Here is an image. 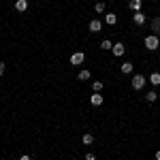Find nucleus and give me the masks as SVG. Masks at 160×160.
I'll use <instances>...</instances> for the list:
<instances>
[{
  "label": "nucleus",
  "instance_id": "nucleus-1",
  "mask_svg": "<svg viewBox=\"0 0 160 160\" xmlns=\"http://www.w3.org/2000/svg\"><path fill=\"white\" fill-rule=\"evenodd\" d=\"M143 45H145V49H149V51H156L160 47V38L156 37V34H149V37H145L143 38Z\"/></svg>",
  "mask_w": 160,
  "mask_h": 160
},
{
  "label": "nucleus",
  "instance_id": "nucleus-2",
  "mask_svg": "<svg viewBox=\"0 0 160 160\" xmlns=\"http://www.w3.org/2000/svg\"><path fill=\"white\" fill-rule=\"evenodd\" d=\"M148 83V79L143 77V75H132V79H130V86L132 90H143V86Z\"/></svg>",
  "mask_w": 160,
  "mask_h": 160
},
{
  "label": "nucleus",
  "instance_id": "nucleus-3",
  "mask_svg": "<svg viewBox=\"0 0 160 160\" xmlns=\"http://www.w3.org/2000/svg\"><path fill=\"white\" fill-rule=\"evenodd\" d=\"M83 60H86V53H83V51H75L73 56H71V64H73V66H79Z\"/></svg>",
  "mask_w": 160,
  "mask_h": 160
},
{
  "label": "nucleus",
  "instance_id": "nucleus-4",
  "mask_svg": "<svg viewBox=\"0 0 160 160\" xmlns=\"http://www.w3.org/2000/svg\"><path fill=\"white\" fill-rule=\"evenodd\" d=\"M113 56H115V58H122L124 56V51H126V45H124V43H113Z\"/></svg>",
  "mask_w": 160,
  "mask_h": 160
},
{
  "label": "nucleus",
  "instance_id": "nucleus-5",
  "mask_svg": "<svg viewBox=\"0 0 160 160\" xmlns=\"http://www.w3.org/2000/svg\"><path fill=\"white\" fill-rule=\"evenodd\" d=\"M28 7H30L28 0H15V11H17V13H26V11H28Z\"/></svg>",
  "mask_w": 160,
  "mask_h": 160
},
{
  "label": "nucleus",
  "instance_id": "nucleus-6",
  "mask_svg": "<svg viewBox=\"0 0 160 160\" xmlns=\"http://www.w3.org/2000/svg\"><path fill=\"white\" fill-rule=\"evenodd\" d=\"M90 102H92L94 107H100V105L105 102V98H102V94H100V92H94V94H92V98H90Z\"/></svg>",
  "mask_w": 160,
  "mask_h": 160
},
{
  "label": "nucleus",
  "instance_id": "nucleus-7",
  "mask_svg": "<svg viewBox=\"0 0 160 160\" xmlns=\"http://www.w3.org/2000/svg\"><path fill=\"white\" fill-rule=\"evenodd\" d=\"M132 22H135L137 26H143V24H145V13H143V11H137L135 15H132Z\"/></svg>",
  "mask_w": 160,
  "mask_h": 160
},
{
  "label": "nucleus",
  "instance_id": "nucleus-8",
  "mask_svg": "<svg viewBox=\"0 0 160 160\" xmlns=\"http://www.w3.org/2000/svg\"><path fill=\"white\" fill-rule=\"evenodd\" d=\"M105 24L107 26H115L118 24V15H115V13H105Z\"/></svg>",
  "mask_w": 160,
  "mask_h": 160
},
{
  "label": "nucleus",
  "instance_id": "nucleus-9",
  "mask_svg": "<svg viewBox=\"0 0 160 160\" xmlns=\"http://www.w3.org/2000/svg\"><path fill=\"white\" fill-rule=\"evenodd\" d=\"M100 28H102V22H98V19H92V22H90V32H92V34L100 32Z\"/></svg>",
  "mask_w": 160,
  "mask_h": 160
},
{
  "label": "nucleus",
  "instance_id": "nucleus-10",
  "mask_svg": "<svg viewBox=\"0 0 160 160\" xmlns=\"http://www.w3.org/2000/svg\"><path fill=\"white\" fill-rule=\"evenodd\" d=\"M120 71H122L124 75H130L132 71H135V64H132V62H124L122 66H120Z\"/></svg>",
  "mask_w": 160,
  "mask_h": 160
},
{
  "label": "nucleus",
  "instance_id": "nucleus-11",
  "mask_svg": "<svg viewBox=\"0 0 160 160\" xmlns=\"http://www.w3.org/2000/svg\"><path fill=\"white\" fill-rule=\"evenodd\" d=\"M149 26H152V32H154V34L158 37V34H160V17H154Z\"/></svg>",
  "mask_w": 160,
  "mask_h": 160
},
{
  "label": "nucleus",
  "instance_id": "nucleus-12",
  "mask_svg": "<svg viewBox=\"0 0 160 160\" xmlns=\"http://www.w3.org/2000/svg\"><path fill=\"white\" fill-rule=\"evenodd\" d=\"M141 7H143V0H130L128 2V9H132V11H141Z\"/></svg>",
  "mask_w": 160,
  "mask_h": 160
},
{
  "label": "nucleus",
  "instance_id": "nucleus-13",
  "mask_svg": "<svg viewBox=\"0 0 160 160\" xmlns=\"http://www.w3.org/2000/svg\"><path fill=\"white\" fill-rule=\"evenodd\" d=\"M149 83H152L154 88H158L160 86V73H152L149 75Z\"/></svg>",
  "mask_w": 160,
  "mask_h": 160
},
{
  "label": "nucleus",
  "instance_id": "nucleus-14",
  "mask_svg": "<svg viewBox=\"0 0 160 160\" xmlns=\"http://www.w3.org/2000/svg\"><path fill=\"white\" fill-rule=\"evenodd\" d=\"M90 77H92V73L86 71V68H83V71H79V75H77V79H79V81H88Z\"/></svg>",
  "mask_w": 160,
  "mask_h": 160
},
{
  "label": "nucleus",
  "instance_id": "nucleus-15",
  "mask_svg": "<svg viewBox=\"0 0 160 160\" xmlns=\"http://www.w3.org/2000/svg\"><path fill=\"white\" fill-rule=\"evenodd\" d=\"M145 100H148V102H156V100H158V94H156V90H149L148 94H145Z\"/></svg>",
  "mask_w": 160,
  "mask_h": 160
},
{
  "label": "nucleus",
  "instance_id": "nucleus-16",
  "mask_svg": "<svg viewBox=\"0 0 160 160\" xmlns=\"http://www.w3.org/2000/svg\"><path fill=\"white\" fill-rule=\"evenodd\" d=\"M81 141H83V145H92L94 143V135L92 132H86V135L81 137Z\"/></svg>",
  "mask_w": 160,
  "mask_h": 160
},
{
  "label": "nucleus",
  "instance_id": "nucleus-17",
  "mask_svg": "<svg viewBox=\"0 0 160 160\" xmlns=\"http://www.w3.org/2000/svg\"><path fill=\"white\" fill-rule=\"evenodd\" d=\"M100 49H105V51L113 49V43H111L109 38H105V41H102V43H100Z\"/></svg>",
  "mask_w": 160,
  "mask_h": 160
},
{
  "label": "nucleus",
  "instance_id": "nucleus-18",
  "mask_svg": "<svg viewBox=\"0 0 160 160\" xmlns=\"http://www.w3.org/2000/svg\"><path fill=\"white\" fill-rule=\"evenodd\" d=\"M94 11L96 13H105L107 11V4H105V2H96V4H94Z\"/></svg>",
  "mask_w": 160,
  "mask_h": 160
},
{
  "label": "nucleus",
  "instance_id": "nucleus-19",
  "mask_svg": "<svg viewBox=\"0 0 160 160\" xmlns=\"http://www.w3.org/2000/svg\"><path fill=\"white\" fill-rule=\"evenodd\" d=\"M92 90H94V92H100V90H102V81H94V83H92Z\"/></svg>",
  "mask_w": 160,
  "mask_h": 160
},
{
  "label": "nucleus",
  "instance_id": "nucleus-20",
  "mask_svg": "<svg viewBox=\"0 0 160 160\" xmlns=\"http://www.w3.org/2000/svg\"><path fill=\"white\" fill-rule=\"evenodd\" d=\"M4 71H7V64H4V62L0 60V77H2V75H4Z\"/></svg>",
  "mask_w": 160,
  "mask_h": 160
},
{
  "label": "nucleus",
  "instance_id": "nucleus-21",
  "mask_svg": "<svg viewBox=\"0 0 160 160\" xmlns=\"http://www.w3.org/2000/svg\"><path fill=\"white\" fill-rule=\"evenodd\" d=\"M86 160H96V156H94L92 152H88V154H86Z\"/></svg>",
  "mask_w": 160,
  "mask_h": 160
},
{
  "label": "nucleus",
  "instance_id": "nucleus-22",
  "mask_svg": "<svg viewBox=\"0 0 160 160\" xmlns=\"http://www.w3.org/2000/svg\"><path fill=\"white\" fill-rule=\"evenodd\" d=\"M19 160H32V158H30L28 154H24V156H19Z\"/></svg>",
  "mask_w": 160,
  "mask_h": 160
},
{
  "label": "nucleus",
  "instance_id": "nucleus-23",
  "mask_svg": "<svg viewBox=\"0 0 160 160\" xmlns=\"http://www.w3.org/2000/svg\"><path fill=\"white\" fill-rule=\"evenodd\" d=\"M154 156H156V160H160V149L156 152V154H154Z\"/></svg>",
  "mask_w": 160,
  "mask_h": 160
}]
</instances>
